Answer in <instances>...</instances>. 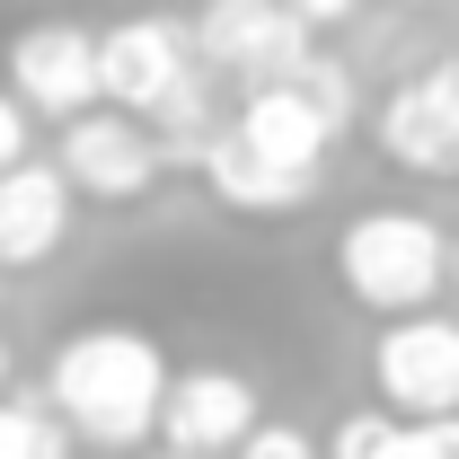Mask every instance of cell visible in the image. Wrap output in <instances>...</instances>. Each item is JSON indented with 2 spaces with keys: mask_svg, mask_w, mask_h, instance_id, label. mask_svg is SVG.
Instances as JSON below:
<instances>
[{
  "mask_svg": "<svg viewBox=\"0 0 459 459\" xmlns=\"http://www.w3.org/2000/svg\"><path fill=\"white\" fill-rule=\"evenodd\" d=\"M160 398H169V353L142 327H80L45 371V406L62 415V433L98 451H142L160 433Z\"/></svg>",
  "mask_w": 459,
  "mask_h": 459,
  "instance_id": "6da1fadb",
  "label": "cell"
},
{
  "mask_svg": "<svg viewBox=\"0 0 459 459\" xmlns=\"http://www.w3.org/2000/svg\"><path fill=\"white\" fill-rule=\"evenodd\" d=\"M336 283L380 318H415V309H433V291H451V230L406 204L362 212L336 238Z\"/></svg>",
  "mask_w": 459,
  "mask_h": 459,
  "instance_id": "7a4b0ae2",
  "label": "cell"
},
{
  "mask_svg": "<svg viewBox=\"0 0 459 459\" xmlns=\"http://www.w3.org/2000/svg\"><path fill=\"white\" fill-rule=\"evenodd\" d=\"M371 389H380V406L398 424L459 415V318H442V309L389 318L380 344H371Z\"/></svg>",
  "mask_w": 459,
  "mask_h": 459,
  "instance_id": "3957f363",
  "label": "cell"
},
{
  "mask_svg": "<svg viewBox=\"0 0 459 459\" xmlns=\"http://www.w3.org/2000/svg\"><path fill=\"white\" fill-rule=\"evenodd\" d=\"M54 169L71 195H89V204H142L151 186H160V133L142 124V115H124V107H89V115H71L62 124V151H54Z\"/></svg>",
  "mask_w": 459,
  "mask_h": 459,
  "instance_id": "277c9868",
  "label": "cell"
},
{
  "mask_svg": "<svg viewBox=\"0 0 459 459\" xmlns=\"http://www.w3.org/2000/svg\"><path fill=\"white\" fill-rule=\"evenodd\" d=\"M186 36H195V62L238 80V89H265V80H283V71L309 62V27L283 0H204V18Z\"/></svg>",
  "mask_w": 459,
  "mask_h": 459,
  "instance_id": "5b68a950",
  "label": "cell"
},
{
  "mask_svg": "<svg viewBox=\"0 0 459 459\" xmlns=\"http://www.w3.org/2000/svg\"><path fill=\"white\" fill-rule=\"evenodd\" d=\"M380 160L406 177H459V54L424 62L415 80H398L380 115H371Z\"/></svg>",
  "mask_w": 459,
  "mask_h": 459,
  "instance_id": "8992f818",
  "label": "cell"
},
{
  "mask_svg": "<svg viewBox=\"0 0 459 459\" xmlns=\"http://www.w3.org/2000/svg\"><path fill=\"white\" fill-rule=\"evenodd\" d=\"M0 89H9L27 115H54V124L107 107V89H98V36L71 27V18L18 27V36H9V80H0Z\"/></svg>",
  "mask_w": 459,
  "mask_h": 459,
  "instance_id": "52a82bcc",
  "label": "cell"
},
{
  "mask_svg": "<svg viewBox=\"0 0 459 459\" xmlns=\"http://www.w3.org/2000/svg\"><path fill=\"white\" fill-rule=\"evenodd\" d=\"M186 80H195V36L177 18H115L98 36V89H107V107L151 124Z\"/></svg>",
  "mask_w": 459,
  "mask_h": 459,
  "instance_id": "ba28073f",
  "label": "cell"
},
{
  "mask_svg": "<svg viewBox=\"0 0 459 459\" xmlns=\"http://www.w3.org/2000/svg\"><path fill=\"white\" fill-rule=\"evenodd\" d=\"M230 142H238L247 160H265V169L309 177V186H318L327 151L344 142V124L318 107L300 80H265V89H247V98H238V115H230Z\"/></svg>",
  "mask_w": 459,
  "mask_h": 459,
  "instance_id": "9c48e42d",
  "label": "cell"
},
{
  "mask_svg": "<svg viewBox=\"0 0 459 459\" xmlns=\"http://www.w3.org/2000/svg\"><path fill=\"white\" fill-rule=\"evenodd\" d=\"M256 424H265V406H256V380H247V371H221V362L169 371V398H160V442H169V451L230 459Z\"/></svg>",
  "mask_w": 459,
  "mask_h": 459,
  "instance_id": "30bf717a",
  "label": "cell"
},
{
  "mask_svg": "<svg viewBox=\"0 0 459 459\" xmlns=\"http://www.w3.org/2000/svg\"><path fill=\"white\" fill-rule=\"evenodd\" d=\"M71 186H62L54 160H18L0 169V274L9 265H45L62 238H71Z\"/></svg>",
  "mask_w": 459,
  "mask_h": 459,
  "instance_id": "8fae6325",
  "label": "cell"
},
{
  "mask_svg": "<svg viewBox=\"0 0 459 459\" xmlns=\"http://www.w3.org/2000/svg\"><path fill=\"white\" fill-rule=\"evenodd\" d=\"M204 186L221 195L230 212H265V221H283V212H300L318 186L309 177H283V169H265V160H247L238 142H230V124L204 142Z\"/></svg>",
  "mask_w": 459,
  "mask_h": 459,
  "instance_id": "7c38bea8",
  "label": "cell"
},
{
  "mask_svg": "<svg viewBox=\"0 0 459 459\" xmlns=\"http://www.w3.org/2000/svg\"><path fill=\"white\" fill-rule=\"evenodd\" d=\"M0 459H71V433L45 398H0Z\"/></svg>",
  "mask_w": 459,
  "mask_h": 459,
  "instance_id": "4fadbf2b",
  "label": "cell"
},
{
  "mask_svg": "<svg viewBox=\"0 0 459 459\" xmlns=\"http://www.w3.org/2000/svg\"><path fill=\"white\" fill-rule=\"evenodd\" d=\"M380 459H459V415H442V424H389Z\"/></svg>",
  "mask_w": 459,
  "mask_h": 459,
  "instance_id": "5bb4252c",
  "label": "cell"
},
{
  "mask_svg": "<svg viewBox=\"0 0 459 459\" xmlns=\"http://www.w3.org/2000/svg\"><path fill=\"white\" fill-rule=\"evenodd\" d=\"M230 459H318V442H309L300 424H256V433H247Z\"/></svg>",
  "mask_w": 459,
  "mask_h": 459,
  "instance_id": "9a60e30c",
  "label": "cell"
},
{
  "mask_svg": "<svg viewBox=\"0 0 459 459\" xmlns=\"http://www.w3.org/2000/svg\"><path fill=\"white\" fill-rule=\"evenodd\" d=\"M27 133H36V124H27V107L0 89V169H18V160H27Z\"/></svg>",
  "mask_w": 459,
  "mask_h": 459,
  "instance_id": "2e32d148",
  "label": "cell"
},
{
  "mask_svg": "<svg viewBox=\"0 0 459 459\" xmlns=\"http://www.w3.org/2000/svg\"><path fill=\"white\" fill-rule=\"evenodd\" d=\"M283 9L300 18V27H344V18H353L362 0H283Z\"/></svg>",
  "mask_w": 459,
  "mask_h": 459,
  "instance_id": "e0dca14e",
  "label": "cell"
},
{
  "mask_svg": "<svg viewBox=\"0 0 459 459\" xmlns=\"http://www.w3.org/2000/svg\"><path fill=\"white\" fill-rule=\"evenodd\" d=\"M451 291H459V230H451Z\"/></svg>",
  "mask_w": 459,
  "mask_h": 459,
  "instance_id": "ac0fdd59",
  "label": "cell"
},
{
  "mask_svg": "<svg viewBox=\"0 0 459 459\" xmlns=\"http://www.w3.org/2000/svg\"><path fill=\"white\" fill-rule=\"evenodd\" d=\"M0 398H9V344H0Z\"/></svg>",
  "mask_w": 459,
  "mask_h": 459,
  "instance_id": "d6986e66",
  "label": "cell"
},
{
  "mask_svg": "<svg viewBox=\"0 0 459 459\" xmlns=\"http://www.w3.org/2000/svg\"><path fill=\"white\" fill-rule=\"evenodd\" d=\"M151 459H186V451H151Z\"/></svg>",
  "mask_w": 459,
  "mask_h": 459,
  "instance_id": "ffe728a7",
  "label": "cell"
},
{
  "mask_svg": "<svg viewBox=\"0 0 459 459\" xmlns=\"http://www.w3.org/2000/svg\"><path fill=\"white\" fill-rule=\"evenodd\" d=\"M415 9H433V0H415Z\"/></svg>",
  "mask_w": 459,
  "mask_h": 459,
  "instance_id": "44dd1931",
  "label": "cell"
}]
</instances>
